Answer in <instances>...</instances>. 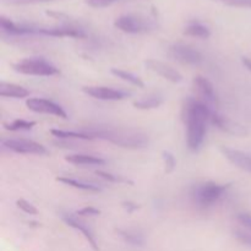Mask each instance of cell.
I'll return each mask as SVG.
<instances>
[{"instance_id":"1","label":"cell","mask_w":251,"mask_h":251,"mask_svg":"<svg viewBox=\"0 0 251 251\" xmlns=\"http://www.w3.org/2000/svg\"><path fill=\"white\" fill-rule=\"evenodd\" d=\"M215 110L203 100L188 98L183 107V118L186 125V145L191 152H198L205 141L207 122Z\"/></svg>"},{"instance_id":"2","label":"cell","mask_w":251,"mask_h":251,"mask_svg":"<svg viewBox=\"0 0 251 251\" xmlns=\"http://www.w3.org/2000/svg\"><path fill=\"white\" fill-rule=\"evenodd\" d=\"M0 28L2 33L10 36H49V37H71V38H85L86 32L75 26H54L44 27L32 24H17L2 16L0 19Z\"/></svg>"},{"instance_id":"3","label":"cell","mask_w":251,"mask_h":251,"mask_svg":"<svg viewBox=\"0 0 251 251\" xmlns=\"http://www.w3.org/2000/svg\"><path fill=\"white\" fill-rule=\"evenodd\" d=\"M88 131L95 136V139L105 140L115 146L129 150L145 149L149 145L150 140L145 132L137 130L126 129H88Z\"/></svg>"},{"instance_id":"4","label":"cell","mask_w":251,"mask_h":251,"mask_svg":"<svg viewBox=\"0 0 251 251\" xmlns=\"http://www.w3.org/2000/svg\"><path fill=\"white\" fill-rule=\"evenodd\" d=\"M230 186L232 184H218L213 181L196 184L191 188L190 198L198 207L208 208L217 203Z\"/></svg>"},{"instance_id":"5","label":"cell","mask_w":251,"mask_h":251,"mask_svg":"<svg viewBox=\"0 0 251 251\" xmlns=\"http://www.w3.org/2000/svg\"><path fill=\"white\" fill-rule=\"evenodd\" d=\"M15 71L24 75L54 76L59 74V69L44 58H27L12 64Z\"/></svg>"},{"instance_id":"6","label":"cell","mask_w":251,"mask_h":251,"mask_svg":"<svg viewBox=\"0 0 251 251\" xmlns=\"http://www.w3.org/2000/svg\"><path fill=\"white\" fill-rule=\"evenodd\" d=\"M114 26L125 33L131 34L146 33L157 28V24L153 20L132 14L122 15L118 17L114 21Z\"/></svg>"},{"instance_id":"7","label":"cell","mask_w":251,"mask_h":251,"mask_svg":"<svg viewBox=\"0 0 251 251\" xmlns=\"http://www.w3.org/2000/svg\"><path fill=\"white\" fill-rule=\"evenodd\" d=\"M169 54L172 58L185 65L199 66L203 63L202 54L198 49L193 48L191 46H186V44H173L169 47Z\"/></svg>"},{"instance_id":"8","label":"cell","mask_w":251,"mask_h":251,"mask_svg":"<svg viewBox=\"0 0 251 251\" xmlns=\"http://www.w3.org/2000/svg\"><path fill=\"white\" fill-rule=\"evenodd\" d=\"M2 146L6 147L10 151L15 152V153H21V154H47L46 147L43 145L38 144L36 141L26 139H6L1 140Z\"/></svg>"},{"instance_id":"9","label":"cell","mask_w":251,"mask_h":251,"mask_svg":"<svg viewBox=\"0 0 251 251\" xmlns=\"http://www.w3.org/2000/svg\"><path fill=\"white\" fill-rule=\"evenodd\" d=\"M26 105L29 110L34 113H43V114H50L54 117L66 119L68 114L63 107L53 100H46V98H28L26 100Z\"/></svg>"},{"instance_id":"10","label":"cell","mask_w":251,"mask_h":251,"mask_svg":"<svg viewBox=\"0 0 251 251\" xmlns=\"http://www.w3.org/2000/svg\"><path fill=\"white\" fill-rule=\"evenodd\" d=\"M210 122L212 123L213 125H216L220 130H222V131L227 132V134L229 135H233V136L243 137L247 136V135L249 134V131H248V129L244 125L239 124V123L234 122V120L220 114V113L217 112V109H215L212 112Z\"/></svg>"},{"instance_id":"11","label":"cell","mask_w":251,"mask_h":251,"mask_svg":"<svg viewBox=\"0 0 251 251\" xmlns=\"http://www.w3.org/2000/svg\"><path fill=\"white\" fill-rule=\"evenodd\" d=\"M82 91L86 95L100 100H123L129 98L130 92L123 90H115L104 86H85Z\"/></svg>"},{"instance_id":"12","label":"cell","mask_w":251,"mask_h":251,"mask_svg":"<svg viewBox=\"0 0 251 251\" xmlns=\"http://www.w3.org/2000/svg\"><path fill=\"white\" fill-rule=\"evenodd\" d=\"M194 87L196 88L199 95L203 98V100L208 105H211L215 109L218 107V104H220V98H218L217 93H216L212 82L208 78L203 77V76H196L194 78Z\"/></svg>"},{"instance_id":"13","label":"cell","mask_w":251,"mask_h":251,"mask_svg":"<svg viewBox=\"0 0 251 251\" xmlns=\"http://www.w3.org/2000/svg\"><path fill=\"white\" fill-rule=\"evenodd\" d=\"M145 65H146V68L149 69V70L153 71L154 74L162 76V77L171 81V82L179 83L183 81V75H181L176 69L172 68L171 65L163 63V61L150 59V60H147L146 63H145Z\"/></svg>"},{"instance_id":"14","label":"cell","mask_w":251,"mask_h":251,"mask_svg":"<svg viewBox=\"0 0 251 251\" xmlns=\"http://www.w3.org/2000/svg\"><path fill=\"white\" fill-rule=\"evenodd\" d=\"M61 218H63V221L69 226V227L78 230V232H80L81 234L85 237V239L87 240L88 244L91 245V248H92L93 250L100 251V247H98L97 239H96L95 234H93L92 229L88 227V225H86L83 221L78 220V218L75 217V216L69 215V213H63V215H61Z\"/></svg>"},{"instance_id":"15","label":"cell","mask_w":251,"mask_h":251,"mask_svg":"<svg viewBox=\"0 0 251 251\" xmlns=\"http://www.w3.org/2000/svg\"><path fill=\"white\" fill-rule=\"evenodd\" d=\"M221 152L235 167L248 172V173H251V154L226 146H221Z\"/></svg>"},{"instance_id":"16","label":"cell","mask_w":251,"mask_h":251,"mask_svg":"<svg viewBox=\"0 0 251 251\" xmlns=\"http://www.w3.org/2000/svg\"><path fill=\"white\" fill-rule=\"evenodd\" d=\"M65 161L71 164H75V166H103L105 164V159L100 158V157L83 153L66 156Z\"/></svg>"},{"instance_id":"17","label":"cell","mask_w":251,"mask_h":251,"mask_svg":"<svg viewBox=\"0 0 251 251\" xmlns=\"http://www.w3.org/2000/svg\"><path fill=\"white\" fill-rule=\"evenodd\" d=\"M0 96L9 98H25L29 96V91L16 83L0 82Z\"/></svg>"},{"instance_id":"18","label":"cell","mask_w":251,"mask_h":251,"mask_svg":"<svg viewBox=\"0 0 251 251\" xmlns=\"http://www.w3.org/2000/svg\"><path fill=\"white\" fill-rule=\"evenodd\" d=\"M117 233L125 243L132 245V247H144L145 243H146V238L139 230L119 228V229H117Z\"/></svg>"},{"instance_id":"19","label":"cell","mask_w":251,"mask_h":251,"mask_svg":"<svg viewBox=\"0 0 251 251\" xmlns=\"http://www.w3.org/2000/svg\"><path fill=\"white\" fill-rule=\"evenodd\" d=\"M184 33L186 36L195 37V38L200 39H207L211 36V31L206 25H203L200 21H191L186 25Z\"/></svg>"},{"instance_id":"20","label":"cell","mask_w":251,"mask_h":251,"mask_svg":"<svg viewBox=\"0 0 251 251\" xmlns=\"http://www.w3.org/2000/svg\"><path fill=\"white\" fill-rule=\"evenodd\" d=\"M50 134L53 136L58 137V139H64V140H96L95 136L91 134L88 130H82V131H68V130H59V129H51Z\"/></svg>"},{"instance_id":"21","label":"cell","mask_w":251,"mask_h":251,"mask_svg":"<svg viewBox=\"0 0 251 251\" xmlns=\"http://www.w3.org/2000/svg\"><path fill=\"white\" fill-rule=\"evenodd\" d=\"M56 180L59 183H63L65 185L73 186L75 189H80V190H86V191H100V188L95 183H90V181H85V180H77L75 178H69V176H58Z\"/></svg>"},{"instance_id":"22","label":"cell","mask_w":251,"mask_h":251,"mask_svg":"<svg viewBox=\"0 0 251 251\" xmlns=\"http://www.w3.org/2000/svg\"><path fill=\"white\" fill-rule=\"evenodd\" d=\"M163 103V97L161 95H150L147 97L141 98V100H137L134 102V107L136 109L141 110H150V109H156L159 105Z\"/></svg>"},{"instance_id":"23","label":"cell","mask_w":251,"mask_h":251,"mask_svg":"<svg viewBox=\"0 0 251 251\" xmlns=\"http://www.w3.org/2000/svg\"><path fill=\"white\" fill-rule=\"evenodd\" d=\"M110 73H112L114 76H117V77L122 78L123 81H126V82H129L130 85L136 86V87H139V88L145 87L144 81H142L139 76L135 75V74L130 73V71H125V70H122V69L114 68L110 70Z\"/></svg>"},{"instance_id":"24","label":"cell","mask_w":251,"mask_h":251,"mask_svg":"<svg viewBox=\"0 0 251 251\" xmlns=\"http://www.w3.org/2000/svg\"><path fill=\"white\" fill-rule=\"evenodd\" d=\"M36 125V122H28L24 119H16L14 122L5 124V129L10 131H19V130H31Z\"/></svg>"},{"instance_id":"25","label":"cell","mask_w":251,"mask_h":251,"mask_svg":"<svg viewBox=\"0 0 251 251\" xmlns=\"http://www.w3.org/2000/svg\"><path fill=\"white\" fill-rule=\"evenodd\" d=\"M98 176L103 178L104 180L110 181V183H118V184H132V181H130L129 179L124 178L122 176H117V174L109 173V172H103V171H97L96 172Z\"/></svg>"},{"instance_id":"26","label":"cell","mask_w":251,"mask_h":251,"mask_svg":"<svg viewBox=\"0 0 251 251\" xmlns=\"http://www.w3.org/2000/svg\"><path fill=\"white\" fill-rule=\"evenodd\" d=\"M162 158H163V163H164V172H166L167 174H171L176 167V157H174V154L171 153L169 151H163V153H162Z\"/></svg>"},{"instance_id":"27","label":"cell","mask_w":251,"mask_h":251,"mask_svg":"<svg viewBox=\"0 0 251 251\" xmlns=\"http://www.w3.org/2000/svg\"><path fill=\"white\" fill-rule=\"evenodd\" d=\"M16 206L22 211V212L27 213V215H37L38 213V210L34 205H32L31 202H28L27 200L25 199H20V200L16 201Z\"/></svg>"},{"instance_id":"28","label":"cell","mask_w":251,"mask_h":251,"mask_svg":"<svg viewBox=\"0 0 251 251\" xmlns=\"http://www.w3.org/2000/svg\"><path fill=\"white\" fill-rule=\"evenodd\" d=\"M234 237L238 242L242 244L251 247V232L250 230H243V229H235L234 230Z\"/></svg>"},{"instance_id":"29","label":"cell","mask_w":251,"mask_h":251,"mask_svg":"<svg viewBox=\"0 0 251 251\" xmlns=\"http://www.w3.org/2000/svg\"><path fill=\"white\" fill-rule=\"evenodd\" d=\"M48 1H54V0H1L2 4L14 5V6H19V5L41 4V2H48Z\"/></svg>"},{"instance_id":"30","label":"cell","mask_w":251,"mask_h":251,"mask_svg":"<svg viewBox=\"0 0 251 251\" xmlns=\"http://www.w3.org/2000/svg\"><path fill=\"white\" fill-rule=\"evenodd\" d=\"M117 1H120V0H86L88 6L95 7V9H103V7H108Z\"/></svg>"},{"instance_id":"31","label":"cell","mask_w":251,"mask_h":251,"mask_svg":"<svg viewBox=\"0 0 251 251\" xmlns=\"http://www.w3.org/2000/svg\"><path fill=\"white\" fill-rule=\"evenodd\" d=\"M215 1H220L222 4L229 5V6L251 7V0H215Z\"/></svg>"},{"instance_id":"32","label":"cell","mask_w":251,"mask_h":251,"mask_svg":"<svg viewBox=\"0 0 251 251\" xmlns=\"http://www.w3.org/2000/svg\"><path fill=\"white\" fill-rule=\"evenodd\" d=\"M76 215L81 216V217H87V216H100V211L96 207L87 206V207H83L81 208V210L76 211Z\"/></svg>"},{"instance_id":"33","label":"cell","mask_w":251,"mask_h":251,"mask_svg":"<svg viewBox=\"0 0 251 251\" xmlns=\"http://www.w3.org/2000/svg\"><path fill=\"white\" fill-rule=\"evenodd\" d=\"M237 221L240 223L242 226H244L248 230L251 232V215L250 213H238L237 215Z\"/></svg>"},{"instance_id":"34","label":"cell","mask_w":251,"mask_h":251,"mask_svg":"<svg viewBox=\"0 0 251 251\" xmlns=\"http://www.w3.org/2000/svg\"><path fill=\"white\" fill-rule=\"evenodd\" d=\"M123 207L126 210L127 213H134L135 211H137L140 208V205H137V203L132 202V201H125V202H123Z\"/></svg>"},{"instance_id":"35","label":"cell","mask_w":251,"mask_h":251,"mask_svg":"<svg viewBox=\"0 0 251 251\" xmlns=\"http://www.w3.org/2000/svg\"><path fill=\"white\" fill-rule=\"evenodd\" d=\"M242 61H243V64H244L245 68H247L248 70L251 71V59L250 58H247V56H243Z\"/></svg>"}]
</instances>
